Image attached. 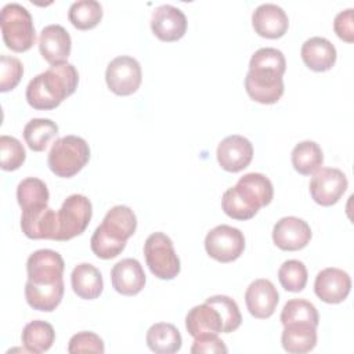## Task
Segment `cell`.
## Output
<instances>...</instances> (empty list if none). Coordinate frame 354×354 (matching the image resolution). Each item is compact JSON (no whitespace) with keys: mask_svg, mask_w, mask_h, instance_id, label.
I'll use <instances>...</instances> for the list:
<instances>
[{"mask_svg":"<svg viewBox=\"0 0 354 354\" xmlns=\"http://www.w3.org/2000/svg\"><path fill=\"white\" fill-rule=\"evenodd\" d=\"M286 71L285 55L274 47H261L252 55L245 77L248 95L260 104H275L283 94L282 76Z\"/></svg>","mask_w":354,"mask_h":354,"instance_id":"1","label":"cell"},{"mask_svg":"<svg viewBox=\"0 0 354 354\" xmlns=\"http://www.w3.org/2000/svg\"><path fill=\"white\" fill-rule=\"evenodd\" d=\"M77 83L79 73L75 65L68 61L51 65L28 83L26 101L33 109H54L76 91Z\"/></svg>","mask_w":354,"mask_h":354,"instance_id":"2","label":"cell"},{"mask_svg":"<svg viewBox=\"0 0 354 354\" xmlns=\"http://www.w3.org/2000/svg\"><path fill=\"white\" fill-rule=\"evenodd\" d=\"M90 159V147L87 141L79 136H65L54 141L47 163L50 170L64 178L77 174Z\"/></svg>","mask_w":354,"mask_h":354,"instance_id":"3","label":"cell"},{"mask_svg":"<svg viewBox=\"0 0 354 354\" xmlns=\"http://www.w3.org/2000/svg\"><path fill=\"white\" fill-rule=\"evenodd\" d=\"M0 26L3 40L12 51H28L36 41L32 15L26 7L18 3H8L1 8Z\"/></svg>","mask_w":354,"mask_h":354,"instance_id":"4","label":"cell"},{"mask_svg":"<svg viewBox=\"0 0 354 354\" xmlns=\"http://www.w3.org/2000/svg\"><path fill=\"white\" fill-rule=\"evenodd\" d=\"M145 263L159 279H173L180 274L181 264L174 250L173 241L163 232L151 234L144 243Z\"/></svg>","mask_w":354,"mask_h":354,"instance_id":"5","label":"cell"},{"mask_svg":"<svg viewBox=\"0 0 354 354\" xmlns=\"http://www.w3.org/2000/svg\"><path fill=\"white\" fill-rule=\"evenodd\" d=\"M93 216V206L87 196L82 194L69 195L57 212L58 231L55 241H69L87 228Z\"/></svg>","mask_w":354,"mask_h":354,"instance_id":"6","label":"cell"},{"mask_svg":"<svg viewBox=\"0 0 354 354\" xmlns=\"http://www.w3.org/2000/svg\"><path fill=\"white\" fill-rule=\"evenodd\" d=\"M205 249L212 259L220 263H231L245 250L243 232L235 227L220 224L207 232Z\"/></svg>","mask_w":354,"mask_h":354,"instance_id":"7","label":"cell"},{"mask_svg":"<svg viewBox=\"0 0 354 354\" xmlns=\"http://www.w3.org/2000/svg\"><path fill=\"white\" fill-rule=\"evenodd\" d=\"M141 80V65L130 55H119L106 66L105 82L108 88L116 95H130L136 93Z\"/></svg>","mask_w":354,"mask_h":354,"instance_id":"8","label":"cell"},{"mask_svg":"<svg viewBox=\"0 0 354 354\" xmlns=\"http://www.w3.org/2000/svg\"><path fill=\"white\" fill-rule=\"evenodd\" d=\"M348 185L346 174L336 167L318 169L310 181V195L321 206L335 205Z\"/></svg>","mask_w":354,"mask_h":354,"instance_id":"9","label":"cell"},{"mask_svg":"<svg viewBox=\"0 0 354 354\" xmlns=\"http://www.w3.org/2000/svg\"><path fill=\"white\" fill-rule=\"evenodd\" d=\"M64 268L62 256L51 249H39L26 260L28 281L35 283H54L62 279Z\"/></svg>","mask_w":354,"mask_h":354,"instance_id":"10","label":"cell"},{"mask_svg":"<svg viewBox=\"0 0 354 354\" xmlns=\"http://www.w3.org/2000/svg\"><path fill=\"white\" fill-rule=\"evenodd\" d=\"M216 155L221 169L230 173H238L252 162L253 145L246 137L232 134L220 141Z\"/></svg>","mask_w":354,"mask_h":354,"instance_id":"11","label":"cell"},{"mask_svg":"<svg viewBox=\"0 0 354 354\" xmlns=\"http://www.w3.org/2000/svg\"><path fill=\"white\" fill-rule=\"evenodd\" d=\"M311 228L303 218L286 216L272 228V241L281 250L295 252L306 248L311 239Z\"/></svg>","mask_w":354,"mask_h":354,"instance_id":"12","label":"cell"},{"mask_svg":"<svg viewBox=\"0 0 354 354\" xmlns=\"http://www.w3.org/2000/svg\"><path fill=\"white\" fill-rule=\"evenodd\" d=\"M351 289L350 275L336 267L321 270L314 281L315 295L325 303L337 304L346 300Z\"/></svg>","mask_w":354,"mask_h":354,"instance_id":"13","label":"cell"},{"mask_svg":"<svg viewBox=\"0 0 354 354\" xmlns=\"http://www.w3.org/2000/svg\"><path fill=\"white\" fill-rule=\"evenodd\" d=\"M151 29L163 41L180 40L187 32V17L178 7L162 4L152 11Z\"/></svg>","mask_w":354,"mask_h":354,"instance_id":"14","label":"cell"},{"mask_svg":"<svg viewBox=\"0 0 354 354\" xmlns=\"http://www.w3.org/2000/svg\"><path fill=\"white\" fill-rule=\"evenodd\" d=\"M279 301L277 288L270 279L259 278L254 279L245 292L246 307L254 318L266 319L270 318Z\"/></svg>","mask_w":354,"mask_h":354,"instance_id":"15","label":"cell"},{"mask_svg":"<svg viewBox=\"0 0 354 354\" xmlns=\"http://www.w3.org/2000/svg\"><path fill=\"white\" fill-rule=\"evenodd\" d=\"M72 48L69 32L58 24L47 25L39 36V50L41 57L51 65L66 62Z\"/></svg>","mask_w":354,"mask_h":354,"instance_id":"16","label":"cell"},{"mask_svg":"<svg viewBox=\"0 0 354 354\" xmlns=\"http://www.w3.org/2000/svg\"><path fill=\"white\" fill-rule=\"evenodd\" d=\"M243 202L256 213L271 203L274 196V187L268 177L261 173H248L242 176L234 185Z\"/></svg>","mask_w":354,"mask_h":354,"instance_id":"17","label":"cell"},{"mask_svg":"<svg viewBox=\"0 0 354 354\" xmlns=\"http://www.w3.org/2000/svg\"><path fill=\"white\" fill-rule=\"evenodd\" d=\"M21 228L30 239L55 241L58 231L57 213L48 206L25 209L21 216Z\"/></svg>","mask_w":354,"mask_h":354,"instance_id":"18","label":"cell"},{"mask_svg":"<svg viewBox=\"0 0 354 354\" xmlns=\"http://www.w3.org/2000/svg\"><path fill=\"white\" fill-rule=\"evenodd\" d=\"M254 32L267 39L282 37L289 28V18L282 7L274 3H264L254 8L252 14Z\"/></svg>","mask_w":354,"mask_h":354,"instance_id":"19","label":"cell"},{"mask_svg":"<svg viewBox=\"0 0 354 354\" xmlns=\"http://www.w3.org/2000/svg\"><path fill=\"white\" fill-rule=\"evenodd\" d=\"M111 281L113 289L124 296H134L145 286V272L136 259H123L111 270Z\"/></svg>","mask_w":354,"mask_h":354,"instance_id":"20","label":"cell"},{"mask_svg":"<svg viewBox=\"0 0 354 354\" xmlns=\"http://www.w3.org/2000/svg\"><path fill=\"white\" fill-rule=\"evenodd\" d=\"M98 228L113 241L127 242L136 232L137 217L129 206L116 205L108 210Z\"/></svg>","mask_w":354,"mask_h":354,"instance_id":"21","label":"cell"},{"mask_svg":"<svg viewBox=\"0 0 354 354\" xmlns=\"http://www.w3.org/2000/svg\"><path fill=\"white\" fill-rule=\"evenodd\" d=\"M306 66L314 72H326L336 62V48L325 37L314 36L307 39L300 50Z\"/></svg>","mask_w":354,"mask_h":354,"instance_id":"22","label":"cell"},{"mask_svg":"<svg viewBox=\"0 0 354 354\" xmlns=\"http://www.w3.org/2000/svg\"><path fill=\"white\" fill-rule=\"evenodd\" d=\"M64 290V279L54 283H35L32 281H26L25 299L33 310L51 313L59 306Z\"/></svg>","mask_w":354,"mask_h":354,"instance_id":"23","label":"cell"},{"mask_svg":"<svg viewBox=\"0 0 354 354\" xmlns=\"http://www.w3.org/2000/svg\"><path fill=\"white\" fill-rule=\"evenodd\" d=\"M185 328L194 339L203 335H218L223 332V321L218 311L205 301L188 311Z\"/></svg>","mask_w":354,"mask_h":354,"instance_id":"24","label":"cell"},{"mask_svg":"<svg viewBox=\"0 0 354 354\" xmlns=\"http://www.w3.org/2000/svg\"><path fill=\"white\" fill-rule=\"evenodd\" d=\"M281 343L283 350L288 353H308L317 344V326L308 322L288 324L283 326Z\"/></svg>","mask_w":354,"mask_h":354,"instance_id":"25","label":"cell"},{"mask_svg":"<svg viewBox=\"0 0 354 354\" xmlns=\"http://www.w3.org/2000/svg\"><path fill=\"white\" fill-rule=\"evenodd\" d=\"M71 285L73 292L84 300L97 299L104 289V281L100 270L90 263H80L72 270Z\"/></svg>","mask_w":354,"mask_h":354,"instance_id":"26","label":"cell"},{"mask_svg":"<svg viewBox=\"0 0 354 354\" xmlns=\"http://www.w3.org/2000/svg\"><path fill=\"white\" fill-rule=\"evenodd\" d=\"M147 346L158 354H173L181 348L183 337L180 330L169 322H156L147 330Z\"/></svg>","mask_w":354,"mask_h":354,"instance_id":"27","label":"cell"},{"mask_svg":"<svg viewBox=\"0 0 354 354\" xmlns=\"http://www.w3.org/2000/svg\"><path fill=\"white\" fill-rule=\"evenodd\" d=\"M55 340V330L51 324L35 319L25 325L21 333V342L26 351L40 354L51 348Z\"/></svg>","mask_w":354,"mask_h":354,"instance_id":"28","label":"cell"},{"mask_svg":"<svg viewBox=\"0 0 354 354\" xmlns=\"http://www.w3.org/2000/svg\"><path fill=\"white\" fill-rule=\"evenodd\" d=\"M322 163L324 153L315 141L306 140L295 145L292 151V165L297 173L303 176L314 174L318 169H321Z\"/></svg>","mask_w":354,"mask_h":354,"instance_id":"29","label":"cell"},{"mask_svg":"<svg viewBox=\"0 0 354 354\" xmlns=\"http://www.w3.org/2000/svg\"><path fill=\"white\" fill-rule=\"evenodd\" d=\"M58 134V126L51 119L35 118L24 127V138L28 147L35 152H41L48 142Z\"/></svg>","mask_w":354,"mask_h":354,"instance_id":"30","label":"cell"},{"mask_svg":"<svg viewBox=\"0 0 354 354\" xmlns=\"http://www.w3.org/2000/svg\"><path fill=\"white\" fill-rule=\"evenodd\" d=\"M102 18V6L97 0H79L71 4L68 11L69 22L80 29L87 30L95 28Z\"/></svg>","mask_w":354,"mask_h":354,"instance_id":"31","label":"cell"},{"mask_svg":"<svg viewBox=\"0 0 354 354\" xmlns=\"http://www.w3.org/2000/svg\"><path fill=\"white\" fill-rule=\"evenodd\" d=\"M48 189L44 181L36 177L24 178L17 187V201L22 210L48 205Z\"/></svg>","mask_w":354,"mask_h":354,"instance_id":"32","label":"cell"},{"mask_svg":"<svg viewBox=\"0 0 354 354\" xmlns=\"http://www.w3.org/2000/svg\"><path fill=\"white\" fill-rule=\"evenodd\" d=\"M279 318L283 326L292 322H308L315 326L319 324V315L315 306L304 299L288 300L281 311Z\"/></svg>","mask_w":354,"mask_h":354,"instance_id":"33","label":"cell"},{"mask_svg":"<svg viewBox=\"0 0 354 354\" xmlns=\"http://www.w3.org/2000/svg\"><path fill=\"white\" fill-rule=\"evenodd\" d=\"M206 303H209L218 311L223 321V333H231L241 326L242 315L234 299L225 295H216L207 297Z\"/></svg>","mask_w":354,"mask_h":354,"instance_id":"34","label":"cell"},{"mask_svg":"<svg viewBox=\"0 0 354 354\" xmlns=\"http://www.w3.org/2000/svg\"><path fill=\"white\" fill-rule=\"evenodd\" d=\"M307 268L300 260H286L278 270V279L288 292H301L307 283Z\"/></svg>","mask_w":354,"mask_h":354,"instance_id":"35","label":"cell"},{"mask_svg":"<svg viewBox=\"0 0 354 354\" xmlns=\"http://www.w3.org/2000/svg\"><path fill=\"white\" fill-rule=\"evenodd\" d=\"M26 152L24 145L11 136L0 137V165L3 170H17L25 162Z\"/></svg>","mask_w":354,"mask_h":354,"instance_id":"36","label":"cell"},{"mask_svg":"<svg viewBox=\"0 0 354 354\" xmlns=\"http://www.w3.org/2000/svg\"><path fill=\"white\" fill-rule=\"evenodd\" d=\"M24 75L22 62L15 58L3 54L0 57V91L6 93L18 86Z\"/></svg>","mask_w":354,"mask_h":354,"instance_id":"37","label":"cell"},{"mask_svg":"<svg viewBox=\"0 0 354 354\" xmlns=\"http://www.w3.org/2000/svg\"><path fill=\"white\" fill-rule=\"evenodd\" d=\"M90 248L93 250V253L98 257V259H104V260H109L113 259L116 256H119L123 249L126 248L124 242H118L111 239L109 236H106L98 227L95 228V231L91 235L90 239Z\"/></svg>","mask_w":354,"mask_h":354,"instance_id":"38","label":"cell"},{"mask_svg":"<svg viewBox=\"0 0 354 354\" xmlns=\"http://www.w3.org/2000/svg\"><path fill=\"white\" fill-rule=\"evenodd\" d=\"M221 207L228 217L235 220H249L256 214V212L243 202V199L238 195L234 187L228 188L223 194Z\"/></svg>","mask_w":354,"mask_h":354,"instance_id":"39","label":"cell"},{"mask_svg":"<svg viewBox=\"0 0 354 354\" xmlns=\"http://www.w3.org/2000/svg\"><path fill=\"white\" fill-rule=\"evenodd\" d=\"M104 351H105L104 342L94 332L83 330V332H79V333L73 335L69 339L68 353H71V354H77V353H98V354H102Z\"/></svg>","mask_w":354,"mask_h":354,"instance_id":"40","label":"cell"},{"mask_svg":"<svg viewBox=\"0 0 354 354\" xmlns=\"http://www.w3.org/2000/svg\"><path fill=\"white\" fill-rule=\"evenodd\" d=\"M354 10L346 8L336 14L333 19V29L335 33L344 41L353 43L354 41Z\"/></svg>","mask_w":354,"mask_h":354,"instance_id":"41","label":"cell"},{"mask_svg":"<svg viewBox=\"0 0 354 354\" xmlns=\"http://www.w3.org/2000/svg\"><path fill=\"white\" fill-rule=\"evenodd\" d=\"M228 348L224 344V342L217 335H203L198 336L194 340V344L191 347V353L199 354V353H227Z\"/></svg>","mask_w":354,"mask_h":354,"instance_id":"42","label":"cell"}]
</instances>
